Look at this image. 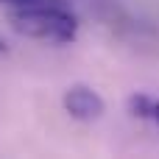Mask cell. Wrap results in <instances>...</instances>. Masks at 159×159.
<instances>
[{
    "mask_svg": "<svg viewBox=\"0 0 159 159\" xmlns=\"http://www.w3.org/2000/svg\"><path fill=\"white\" fill-rule=\"evenodd\" d=\"M61 106H64V112H67L73 120H78V123H95V120H101L103 112H106V101L101 98V92L92 89V87H87V84H73V87H67L64 95H61Z\"/></svg>",
    "mask_w": 159,
    "mask_h": 159,
    "instance_id": "2",
    "label": "cell"
},
{
    "mask_svg": "<svg viewBox=\"0 0 159 159\" xmlns=\"http://www.w3.org/2000/svg\"><path fill=\"white\" fill-rule=\"evenodd\" d=\"M129 112L140 120H151L154 126H159V98L148 92H134L129 98Z\"/></svg>",
    "mask_w": 159,
    "mask_h": 159,
    "instance_id": "3",
    "label": "cell"
},
{
    "mask_svg": "<svg viewBox=\"0 0 159 159\" xmlns=\"http://www.w3.org/2000/svg\"><path fill=\"white\" fill-rule=\"evenodd\" d=\"M8 22L17 34L48 45H70L78 36V20L61 0L14 6L8 11Z\"/></svg>",
    "mask_w": 159,
    "mask_h": 159,
    "instance_id": "1",
    "label": "cell"
},
{
    "mask_svg": "<svg viewBox=\"0 0 159 159\" xmlns=\"http://www.w3.org/2000/svg\"><path fill=\"white\" fill-rule=\"evenodd\" d=\"M0 3H8V6H28V3H42V0H0Z\"/></svg>",
    "mask_w": 159,
    "mask_h": 159,
    "instance_id": "4",
    "label": "cell"
},
{
    "mask_svg": "<svg viewBox=\"0 0 159 159\" xmlns=\"http://www.w3.org/2000/svg\"><path fill=\"white\" fill-rule=\"evenodd\" d=\"M0 53H6V42L3 39H0Z\"/></svg>",
    "mask_w": 159,
    "mask_h": 159,
    "instance_id": "5",
    "label": "cell"
}]
</instances>
